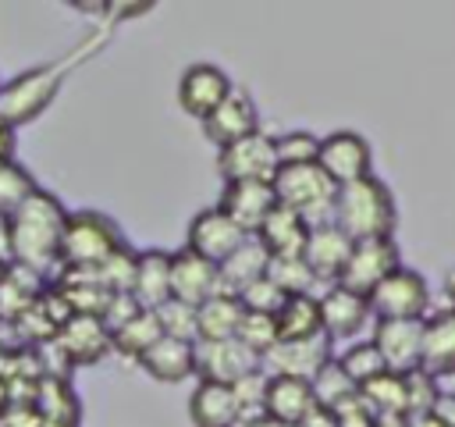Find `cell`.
Returning <instances> with one entry per match:
<instances>
[{"label": "cell", "instance_id": "25", "mask_svg": "<svg viewBox=\"0 0 455 427\" xmlns=\"http://www.w3.org/2000/svg\"><path fill=\"white\" fill-rule=\"evenodd\" d=\"M188 420L196 427H238V406L231 384L199 381L188 395Z\"/></svg>", "mask_w": 455, "mask_h": 427}, {"label": "cell", "instance_id": "6", "mask_svg": "<svg viewBox=\"0 0 455 427\" xmlns=\"http://www.w3.org/2000/svg\"><path fill=\"white\" fill-rule=\"evenodd\" d=\"M370 313L377 320H423L430 310V285L412 267H395L370 295Z\"/></svg>", "mask_w": 455, "mask_h": 427}, {"label": "cell", "instance_id": "43", "mask_svg": "<svg viewBox=\"0 0 455 427\" xmlns=\"http://www.w3.org/2000/svg\"><path fill=\"white\" fill-rule=\"evenodd\" d=\"M334 416H338L334 427H377V420L359 406V395H355V402H352L348 409H341V413H334Z\"/></svg>", "mask_w": 455, "mask_h": 427}, {"label": "cell", "instance_id": "18", "mask_svg": "<svg viewBox=\"0 0 455 427\" xmlns=\"http://www.w3.org/2000/svg\"><path fill=\"white\" fill-rule=\"evenodd\" d=\"M274 206L277 199H274L270 181H224V192L217 203V210L228 214L245 235H256V228Z\"/></svg>", "mask_w": 455, "mask_h": 427}, {"label": "cell", "instance_id": "1", "mask_svg": "<svg viewBox=\"0 0 455 427\" xmlns=\"http://www.w3.org/2000/svg\"><path fill=\"white\" fill-rule=\"evenodd\" d=\"M64 221L68 210L64 203L46 192L36 189L11 217H7V235H11V263L36 270L46 278V270L53 263H60V235H64Z\"/></svg>", "mask_w": 455, "mask_h": 427}, {"label": "cell", "instance_id": "14", "mask_svg": "<svg viewBox=\"0 0 455 427\" xmlns=\"http://www.w3.org/2000/svg\"><path fill=\"white\" fill-rule=\"evenodd\" d=\"M245 238H249V235H245L228 214H220L217 206H206V210H199V214L188 221L185 249H192L196 256H203V260H210V263L217 267V263L228 260Z\"/></svg>", "mask_w": 455, "mask_h": 427}, {"label": "cell", "instance_id": "41", "mask_svg": "<svg viewBox=\"0 0 455 427\" xmlns=\"http://www.w3.org/2000/svg\"><path fill=\"white\" fill-rule=\"evenodd\" d=\"M235 299L242 302V310H245V313H267V317H274V313L284 306V299H288V295H284V292H281V288L263 274V278H256L252 285H245Z\"/></svg>", "mask_w": 455, "mask_h": 427}, {"label": "cell", "instance_id": "32", "mask_svg": "<svg viewBox=\"0 0 455 427\" xmlns=\"http://www.w3.org/2000/svg\"><path fill=\"white\" fill-rule=\"evenodd\" d=\"M334 363L341 367V374H345L355 388H363L366 381H373V377H380V374L387 370L384 359H380V352H377V345H373L370 338H359V342L345 345L341 356H334Z\"/></svg>", "mask_w": 455, "mask_h": 427}, {"label": "cell", "instance_id": "36", "mask_svg": "<svg viewBox=\"0 0 455 427\" xmlns=\"http://www.w3.org/2000/svg\"><path fill=\"white\" fill-rule=\"evenodd\" d=\"M316 149H320V135L313 132H284L274 135V153H277V167H295V164H316Z\"/></svg>", "mask_w": 455, "mask_h": 427}, {"label": "cell", "instance_id": "27", "mask_svg": "<svg viewBox=\"0 0 455 427\" xmlns=\"http://www.w3.org/2000/svg\"><path fill=\"white\" fill-rule=\"evenodd\" d=\"M139 367L164 381V384H178L185 377H192V342H178V338H156L142 356Z\"/></svg>", "mask_w": 455, "mask_h": 427}, {"label": "cell", "instance_id": "19", "mask_svg": "<svg viewBox=\"0 0 455 427\" xmlns=\"http://www.w3.org/2000/svg\"><path fill=\"white\" fill-rule=\"evenodd\" d=\"M217 292H220V281H217V267L210 260L196 256L192 249L171 253V299H178L185 306H203Z\"/></svg>", "mask_w": 455, "mask_h": 427}, {"label": "cell", "instance_id": "20", "mask_svg": "<svg viewBox=\"0 0 455 427\" xmlns=\"http://www.w3.org/2000/svg\"><path fill=\"white\" fill-rule=\"evenodd\" d=\"M419 370L430 377H455V313L441 310L423 317V349H419Z\"/></svg>", "mask_w": 455, "mask_h": 427}, {"label": "cell", "instance_id": "9", "mask_svg": "<svg viewBox=\"0 0 455 427\" xmlns=\"http://www.w3.org/2000/svg\"><path fill=\"white\" fill-rule=\"evenodd\" d=\"M217 171L224 181H274L277 174V153L274 135L263 128L217 149Z\"/></svg>", "mask_w": 455, "mask_h": 427}, {"label": "cell", "instance_id": "31", "mask_svg": "<svg viewBox=\"0 0 455 427\" xmlns=\"http://www.w3.org/2000/svg\"><path fill=\"white\" fill-rule=\"evenodd\" d=\"M156 338H164V334H160V324H156L153 310H139L132 320H124L121 327L110 331V349H117L128 359H139Z\"/></svg>", "mask_w": 455, "mask_h": 427}, {"label": "cell", "instance_id": "48", "mask_svg": "<svg viewBox=\"0 0 455 427\" xmlns=\"http://www.w3.org/2000/svg\"><path fill=\"white\" fill-rule=\"evenodd\" d=\"M444 292H448V310L455 313V270H448V278H444Z\"/></svg>", "mask_w": 455, "mask_h": 427}, {"label": "cell", "instance_id": "29", "mask_svg": "<svg viewBox=\"0 0 455 427\" xmlns=\"http://www.w3.org/2000/svg\"><path fill=\"white\" fill-rule=\"evenodd\" d=\"M274 327H277V342H302V338L323 334L316 295H288L284 306L274 313Z\"/></svg>", "mask_w": 455, "mask_h": 427}, {"label": "cell", "instance_id": "16", "mask_svg": "<svg viewBox=\"0 0 455 427\" xmlns=\"http://www.w3.org/2000/svg\"><path fill=\"white\" fill-rule=\"evenodd\" d=\"M203 132L206 139L220 149V146H231L252 132H259V110H256V100L245 93V89H231L228 100L203 117Z\"/></svg>", "mask_w": 455, "mask_h": 427}, {"label": "cell", "instance_id": "15", "mask_svg": "<svg viewBox=\"0 0 455 427\" xmlns=\"http://www.w3.org/2000/svg\"><path fill=\"white\" fill-rule=\"evenodd\" d=\"M391 374H409L419 367L423 349V320H373L370 338Z\"/></svg>", "mask_w": 455, "mask_h": 427}, {"label": "cell", "instance_id": "50", "mask_svg": "<svg viewBox=\"0 0 455 427\" xmlns=\"http://www.w3.org/2000/svg\"><path fill=\"white\" fill-rule=\"evenodd\" d=\"M4 406H7V384L0 381V409H4Z\"/></svg>", "mask_w": 455, "mask_h": 427}, {"label": "cell", "instance_id": "34", "mask_svg": "<svg viewBox=\"0 0 455 427\" xmlns=\"http://www.w3.org/2000/svg\"><path fill=\"white\" fill-rule=\"evenodd\" d=\"M36 189H39L36 178L14 157H4L0 160V217H11Z\"/></svg>", "mask_w": 455, "mask_h": 427}, {"label": "cell", "instance_id": "21", "mask_svg": "<svg viewBox=\"0 0 455 427\" xmlns=\"http://www.w3.org/2000/svg\"><path fill=\"white\" fill-rule=\"evenodd\" d=\"M316 406L313 399V384L299 381V377H267V391H263V413L284 427H299L309 409Z\"/></svg>", "mask_w": 455, "mask_h": 427}, {"label": "cell", "instance_id": "26", "mask_svg": "<svg viewBox=\"0 0 455 427\" xmlns=\"http://www.w3.org/2000/svg\"><path fill=\"white\" fill-rule=\"evenodd\" d=\"M267 263H270V256H267V249L249 235L228 260H220L217 263V281H220V292L224 295H238L245 285H252L256 278H263L267 274Z\"/></svg>", "mask_w": 455, "mask_h": 427}, {"label": "cell", "instance_id": "51", "mask_svg": "<svg viewBox=\"0 0 455 427\" xmlns=\"http://www.w3.org/2000/svg\"><path fill=\"white\" fill-rule=\"evenodd\" d=\"M4 274H7V263H0V281H4Z\"/></svg>", "mask_w": 455, "mask_h": 427}, {"label": "cell", "instance_id": "10", "mask_svg": "<svg viewBox=\"0 0 455 427\" xmlns=\"http://www.w3.org/2000/svg\"><path fill=\"white\" fill-rule=\"evenodd\" d=\"M334 359V342L327 334H313L302 342H277L267 356H259V370L267 377H299L313 381Z\"/></svg>", "mask_w": 455, "mask_h": 427}, {"label": "cell", "instance_id": "8", "mask_svg": "<svg viewBox=\"0 0 455 427\" xmlns=\"http://www.w3.org/2000/svg\"><path fill=\"white\" fill-rule=\"evenodd\" d=\"M316 167L341 189L348 181H359V178L373 174V149H370V142L359 132L338 128V132H331V135L320 139Z\"/></svg>", "mask_w": 455, "mask_h": 427}, {"label": "cell", "instance_id": "11", "mask_svg": "<svg viewBox=\"0 0 455 427\" xmlns=\"http://www.w3.org/2000/svg\"><path fill=\"white\" fill-rule=\"evenodd\" d=\"M259 370V359L238 342V338H224V342H192V374L199 381H213V384H235L245 374Z\"/></svg>", "mask_w": 455, "mask_h": 427}, {"label": "cell", "instance_id": "39", "mask_svg": "<svg viewBox=\"0 0 455 427\" xmlns=\"http://www.w3.org/2000/svg\"><path fill=\"white\" fill-rule=\"evenodd\" d=\"M402 381H405V413H409V416H423V413H430L434 402H437V395H441L437 377H430L427 370L416 367V370L402 374Z\"/></svg>", "mask_w": 455, "mask_h": 427}, {"label": "cell", "instance_id": "7", "mask_svg": "<svg viewBox=\"0 0 455 427\" xmlns=\"http://www.w3.org/2000/svg\"><path fill=\"white\" fill-rule=\"evenodd\" d=\"M395 267H402V249L395 238H359V242H352L334 285H341L355 295H370Z\"/></svg>", "mask_w": 455, "mask_h": 427}, {"label": "cell", "instance_id": "49", "mask_svg": "<svg viewBox=\"0 0 455 427\" xmlns=\"http://www.w3.org/2000/svg\"><path fill=\"white\" fill-rule=\"evenodd\" d=\"M242 427H284V423H277V420H270V416L263 413V416H256V420H249V423H242Z\"/></svg>", "mask_w": 455, "mask_h": 427}, {"label": "cell", "instance_id": "12", "mask_svg": "<svg viewBox=\"0 0 455 427\" xmlns=\"http://www.w3.org/2000/svg\"><path fill=\"white\" fill-rule=\"evenodd\" d=\"M231 89H235V82H231V75L224 68H217L210 60H196L178 78V107L188 117H199L203 121L206 114H213L228 100Z\"/></svg>", "mask_w": 455, "mask_h": 427}, {"label": "cell", "instance_id": "44", "mask_svg": "<svg viewBox=\"0 0 455 427\" xmlns=\"http://www.w3.org/2000/svg\"><path fill=\"white\" fill-rule=\"evenodd\" d=\"M430 416L441 427H455V391H441L437 402H434V409H430Z\"/></svg>", "mask_w": 455, "mask_h": 427}, {"label": "cell", "instance_id": "13", "mask_svg": "<svg viewBox=\"0 0 455 427\" xmlns=\"http://www.w3.org/2000/svg\"><path fill=\"white\" fill-rule=\"evenodd\" d=\"M50 345L60 352L64 367H89V363H100L110 352V331L103 327L100 317L71 313L57 327V334L50 338Z\"/></svg>", "mask_w": 455, "mask_h": 427}, {"label": "cell", "instance_id": "37", "mask_svg": "<svg viewBox=\"0 0 455 427\" xmlns=\"http://www.w3.org/2000/svg\"><path fill=\"white\" fill-rule=\"evenodd\" d=\"M160 334L164 338H178V342H196V306H185L178 299H167L153 310Z\"/></svg>", "mask_w": 455, "mask_h": 427}, {"label": "cell", "instance_id": "30", "mask_svg": "<svg viewBox=\"0 0 455 427\" xmlns=\"http://www.w3.org/2000/svg\"><path fill=\"white\" fill-rule=\"evenodd\" d=\"M359 406L373 416V420H387V416H409L405 413V381L402 374H391L384 370L380 377L366 381L359 391Z\"/></svg>", "mask_w": 455, "mask_h": 427}, {"label": "cell", "instance_id": "4", "mask_svg": "<svg viewBox=\"0 0 455 427\" xmlns=\"http://www.w3.org/2000/svg\"><path fill=\"white\" fill-rule=\"evenodd\" d=\"M124 235L117 228L114 217L100 214V210H75L64 221V235H60V263L64 267H82L92 270L103 260H110L117 249H124Z\"/></svg>", "mask_w": 455, "mask_h": 427}, {"label": "cell", "instance_id": "35", "mask_svg": "<svg viewBox=\"0 0 455 427\" xmlns=\"http://www.w3.org/2000/svg\"><path fill=\"white\" fill-rule=\"evenodd\" d=\"M267 278L284 292V295H313V270L306 267L302 256H284V260H270L267 263Z\"/></svg>", "mask_w": 455, "mask_h": 427}, {"label": "cell", "instance_id": "23", "mask_svg": "<svg viewBox=\"0 0 455 427\" xmlns=\"http://www.w3.org/2000/svg\"><path fill=\"white\" fill-rule=\"evenodd\" d=\"M348 249H352V238H345V235L327 221V224H313V228H309L306 246H302V260H306V267L313 270L316 281H331V285H334V278H338V270H341Z\"/></svg>", "mask_w": 455, "mask_h": 427}, {"label": "cell", "instance_id": "24", "mask_svg": "<svg viewBox=\"0 0 455 427\" xmlns=\"http://www.w3.org/2000/svg\"><path fill=\"white\" fill-rule=\"evenodd\" d=\"M306 235H309V224H306L299 214H291V210H284V206H274V210L263 217V224L256 228L252 238L267 249L270 260H284V256H302Z\"/></svg>", "mask_w": 455, "mask_h": 427}, {"label": "cell", "instance_id": "45", "mask_svg": "<svg viewBox=\"0 0 455 427\" xmlns=\"http://www.w3.org/2000/svg\"><path fill=\"white\" fill-rule=\"evenodd\" d=\"M14 132H18V128H11V125L0 117V160H4V157H14Z\"/></svg>", "mask_w": 455, "mask_h": 427}, {"label": "cell", "instance_id": "42", "mask_svg": "<svg viewBox=\"0 0 455 427\" xmlns=\"http://www.w3.org/2000/svg\"><path fill=\"white\" fill-rule=\"evenodd\" d=\"M135 249L132 246H124V249H117L110 260H103L100 267H96V274H100V281H103V288L107 292H128L132 288V274H135Z\"/></svg>", "mask_w": 455, "mask_h": 427}, {"label": "cell", "instance_id": "28", "mask_svg": "<svg viewBox=\"0 0 455 427\" xmlns=\"http://www.w3.org/2000/svg\"><path fill=\"white\" fill-rule=\"evenodd\" d=\"M242 302L235 295H210L203 306H196V342H224L238 334L242 324Z\"/></svg>", "mask_w": 455, "mask_h": 427}, {"label": "cell", "instance_id": "17", "mask_svg": "<svg viewBox=\"0 0 455 427\" xmlns=\"http://www.w3.org/2000/svg\"><path fill=\"white\" fill-rule=\"evenodd\" d=\"M316 302H320V331L331 342L355 338L366 327V320L373 317L366 295H355V292H348L341 285H331L323 295H316Z\"/></svg>", "mask_w": 455, "mask_h": 427}, {"label": "cell", "instance_id": "40", "mask_svg": "<svg viewBox=\"0 0 455 427\" xmlns=\"http://www.w3.org/2000/svg\"><path fill=\"white\" fill-rule=\"evenodd\" d=\"M231 391H235V406H238V427L263 416V391H267V374L263 370L245 374L242 381L231 384Z\"/></svg>", "mask_w": 455, "mask_h": 427}, {"label": "cell", "instance_id": "46", "mask_svg": "<svg viewBox=\"0 0 455 427\" xmlns=\"http://www.w3.org/2000/svg\"><path fill=\"white\" fill-rule=\"evenodd\" d=\"M0 263H11V235H7V217H0Z\"/></svg>", "mask_w": 455, "mask_h": 427}, {"label": "cell", "instance_id": "47", "mask_svg": "<svg viewBox=\"0 0 455 427\" xmlns=\"http://www.w3.org/2000/svg\"><path fill=\"white\" fill-rule=\"evenodd\" d=\"M405 427H441V423H437L430 413H423V416H409V420H405Z\"/></svg>", "mask_w": 455, "mask_h": 427}, {"label": "cell", "instance_id": "5", "mask_svg": "<svg viewBox=\"0 0 455 427\" xmlns=\"http://www.w3.org/2000/svg\"><path fill=\"white\" fill-rule=\"evenodd\" d=\"M274 199L277 206L299 214L309 228L313 224H327L331 221V210H334V196H338V185L316 167V164H295V167H277L274 181Z\"/></svg>", "mask_w": 455, "mask_h": 427}, {"label": "cell", "instance_id": "2", "mask_svg": "<svg viewBox=\"0 0 455 427\" xmlns=\"http://www.w3.org/2000/svg\"><path fill=\"white\" fill-rule=\"evenodd\" d=\"M331 224L352 242H359V238H395L398 206H395L391 189L377 174H366L359 181L341 185L338 196H334Z\"/></svg>", "mask_w": 455, "mask_h": 427}, {"label": "cell", "instance_id": "22", "mask_svg": "<svg viewBox=\"0 0 455 427\" xmlns=\"http://www.w3.org/2000/svg\"><path fill=\"white\" fill-rule=\"evenodd\" d=\"M128 295L135 299L139 310H156L160 302H167L171 299V253L164 249L139 253Z\"/></svg>", "mask_w": 455, "mask_h": 427}, {"label": "cell", "instance_id": "3", "mask_svg": "<svg viewBox=\"0 0 455 427\" xmlns=\"http://www.w3.org/2000/svg\"><path fill=\"white\" fill-rule=\"evenodd\" d=\"M85 50H92V39L82 43V46H75L68 57L53 60V64H39V68L21 71V75L11 78V82H0V117H4L11 128L28 125L32 117H39V114L53 103V96L60 93L64 75H68L82 57H89Z\"/></svg>", "mask_w": 455, "mask_h": 427}, {"label": "cell", "instance_id": "38", "mask_svg": "<svg viewBox=\"0 0 455 427\" xmlns=\"http://www.w3.org/2000/svg\"><path fill=\"white\" fill-rule=\"evenodd\" d=\"M256 359L267 356L274 345H277V327H274V317L267 313H242V324H238V334H235Z\"/></svg>", "mask_w": 455, "mask_h": 427}, {"label": "cell", "instance_id": "33", "mask_svg": "<svg viewBox=\"0 0 455 427\" xmlns=\"http://www.w3.org/2000/svg\"><path fill=\"white\" fill-rule=\"evenodd\" d=\"M313 399H316V406H323V409H331V413H341V409H348L352 402H355V384L341 374V367L331 359L313 381Z\"/></svg>", "mask_w": 455, "mask_h": 427}]
</instances>
